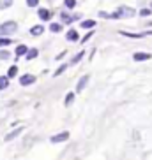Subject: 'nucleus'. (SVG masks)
<instances>
[{
    "instance_id": "obj_6",
    "label": "nucleus",
    "mask_w": 152,
    "mask_h": 160,
    "mask_svg": "<svg viewBox=\"0 0 152 160\" xmlns=\"http://www.w3.org/2000/svg\"><path fill=\"white\" fill-rule=\"evenodd\" d=\"M60 19H62V23L73 25L76 19H80V16H78V14H67V12H60Z\"/></svg>"
},
{
    "instance_id": "obj_10",
    "label": "nucleus",
    "mask_w": 152,
    "mask_h": 160,
    "mask_svg": "<svg viewBox=\"0 0 152 160\" xmlns=\"http://www.w3.org/2000/svg\"><path fill=\"white\" fill-rule=\"evenodd\" d=\"M66 39L69 41V42H78V41H80V33L76 32L74 28H69L66 32Z\"/></svg>"
},
{
    "instance_id": "obj_12",
    "label": "nucleus",
    "mask_w": 152,
    "mask_h": 160,
    "mask_svg": "<svg viewBox=\"0 0 152 160\" xmlns=\"http://www.w3.org/2000/svg\"><path fill=\"white\" fill-rule=\"evenodd\" d=\"M44 27L43 25H34L32 28H30V35H34V37H39V35H43L44 33Z\"/></svg>"
},
{
    "instance_id": "obj_3",
    "label": "nucleus",
    "mask_w": 152,
    "mask_h": 160,
    "mask_svg": "<svg viewBox=\"0 0 152 160\" xmlns=\"http://www.w3.org/2000/svg\"><path fill=\"white\" fill-rule=\"evenodd\" d=\"M37 81V78L34 74H23V76H19V85L21 86H30V85H34Z\"/></svg>"
},
{
    "instance_id": "obj_21",
    "label": "nucleus",
    "mask_w": 152,
    "mask_h": 160,
    "mask_svg": "<svg viewBox=\"0 0 152 160\" xmlns=\"http://www.w3.org/2000/svg\"><path fill=\"white\" fill-rule=\"evenodd\" d=\"M50 32H53V33H60L62 32V25L60 23H50Z\"/></svg>"
},
{
    "instance_id": "obj_20",
    "label": "nucleus",
    "mask_w": 152,
    "mask_h": 160,
    "mask_svg": "<svg viewBox=\"0 0 152 160\" xmlns=\"http://www.w3.org/2000/svg\"><path fill=\"white\" fill-rule=\"evenodd\" d=\"M9 83H11V79L7 76H0V90H5L9 86Z\"/></svg>"
},
{
    "instance_id": "obj_2",
    "label": "nucleus",
    "mask_w": 152,
    "mask_h": 160,
    "mask_svg": "<svg viewBox=\"0 0 152 160\" xmlns=\"http://www.w3.org/2000/svg\"><path fill=\"white\" fill-rule=\"evenodd\" d=\"M117 12L120 14V18H134L138 14L136 11L133 7H129V5H120L119 9H117Z\"/></svg>"
},
{
    "instance_id": "obj_16",
    "label": "nucleus",
    "mask_w": 152,
    "mask_h": 160,
    "mask_svg": "<svg viewBox=\"0 0 152 160\" xmlns=\"http://www.w3.org/2000/svg\"><path fill=\"white\" fill-rule=\"evenodd\" d=\"M27 49H29V48L25 46V44H18V46H16V49H14V53H16V58H19V57H25V53H27Z\"/></svg>"
},
{
    "instance_id": "obj_7",
    "label": "nucleus",
    "mask_w": 152,
    "mask_h": 160,
    "mask_svg": "<svg viewBox=\"0 0 152 160\" xmlns=\"http://www.w3.org/2000/svg\"><path fill=\"white\" fill-rule=\"evenodd\" d=\"M37 16H39V19H41V21H50L53 14H52V11H50V9H46V7H39Z\"/></svg>"
},
{
    "instance_id": "obj_8",
    "label": "nucleus",
    "mask_w": 152,
    "mask_h": 160,
    "mask_svg": "<svg viewBox=\"0 0 152 160\" xmlns=\"http://www.w3.org/2000/svg\"><path fill=\"white\" fill-rule=\"evenodd\" d=\"M152 58V55L150 53H147V51H136L133 55V60L134 62H147V60H150Z\"/></svg>"
},
{
    "instance_id": "obj_5",
    "label": "nucleus",
    "mask_w": 152,
    "mask_h": 160,
    "mask_svg": "<svg viewBox=\"0 0 152 160\" xmlns=\"http://www.w3.org/2000/svg\"><path fill=\"white\" fill-rule=\"evenodd\" d=\"M64 141H69V132H60V134H55V136L50 137V142H64Z\"/></svg>"
},
{
    "instance_id": "obj_22",
    "label": "nucleus",
    "mask_w": 152,
    "mask_h": 160,
    "mask_svg": "<svg viewBox=\"0 0 152 160\" xmlns=\"http://www.w3.org/2000/svg\"><path fill=\"white\" fill-rule=\"evenodd\" d=\"M67 67H69V63H62L60 67H58L57 71L53 72V78H57V76H60V74H64V72L67 71Z\"/></svg>"
},
{
    "instance_id": "obj_9",
    "label": "nucleus",
    "mask_w": 152,
    "mask_h": 160,
    "mask_svg": "<svg viewBox=\"0 0 152 160\" xmlns=\"http://www.w3.org/2000/svg\"><path fill=\"white\" fill-rule=\"evenodd\" d=\"M89 79H90V76H89V74L81 76L80 79H78V83H76V93H80V92H83V88L87 86V83H89Z\"/></svg>"
},
{
    "instance_id": "obj_15",
    "label": "nucleus",
    "mask_w": 152,
    "mask_h": 160,
    "mask_svg": "<svg viewBox=\"0 0 152 160\" xmlns=\"http://www.w3.org/2000/svg\"><path fill=\"white\" fill-rule=\"evenodd\" d=\"M85 55H87L85 51H78L74 57H73V60L69 62V65H76V63H80V62L83 60V57H85Z\"/></svg>"
},
{
    "instance_id": "obj_25",
    "label": "nucleus",
    "mask_w": 152,
    "mask_h": 160,
    "mask_svg": "<svg viewBox=\"0 0 152 160\" xmlns=\"http://www.w3.org/2000/svg\"><path fill=\"white\" fill-rule=\"evenodd\" d=\"M14 0H0V9H9Z\"/></svg>"
},
{
    "instance_id": "obj_26",
    "label": "nucleus",
    "mask_w": 152,
    "mask_h": 160,
    "mask_svg": "<svg viewBox=\"0 0 152 160\" xmlns=\"http://www.w3.org/2000/svg\"><path fill=\"white\" fill-rule=\"evenodd\" d=\"M9 58H11V53L7 49H2L0 48V60H9Z\"/></svg>"
},
{
    "instance_id": "obj_1",
    "label": "nucleus",
    "mask_w": 152,
    "mask_h": 160,
    "mask_svg": "<svg viewBox=\"0 0 152 160\" xmlns=\"http://www.w3.org/2000/svg\"><path fill=\"white\" fill-rule=\"evenodd\" d=\"M16 30H18V23L16 21H5V23L0 25V35H13V33H16Z\"/></svg>"
},
{
    "instance_id": "obj_4",
    "label": "nucleus",
    "mask_w": 152,
    "mask_h": 160,
    "mask_svg": "<svg viewBox=\"0 0 152 160\" xmlns=\"http://www.w3.org/2000/svg\"><path fill=\"white\" fill-rule=\"evenodd\" d=\"M25 130V127H18V128H14V130H11L9 134H5V137H4V141L5 142H9V141H14L16 137H19V134Z\"/></svg>"
},
{
    "instance_id": "obj_18",
    "label": "nucleus",
    "mask_w": 152,
    "mask_h": 160,
    "mask_svg": "<svg viewBox=\"0 0 152 160\" xmlns=\"http://www.w3.org/2000/svg\"><path fill=\"white\" fill-rule=\"evenodd\" d=\"M73 102H74V92H69V93L66 95V99H64V106H66V108H69Z\"/></svg>"
},
{
    "instance_id": "obj_23",
    "label": "nucleus",
    "mask_w": 152,
    "mask_h": 160,
    "mask_svg": "<svg viewBox=\"0 0 152 160\" xmlns=\"http://www.w3.org/2000/svg\"><path fill=\"white\" fill-rule=\"evenodd\" d=\"M16 76H18V67L11 65L9 71H7V78H9V79H13V78H16Z\"/></svg>"
},
{
    "instance_id": "obj_30",
    "label": "nucleus",
    "mask_w": 152,
    "mask_h": 160,
    "mask_svg": "<svg viewBox=\"0 0 152 160\" xmlns=\"http://www.w3.org/2000/svg\"><path fill=\"white\" fill-rule=\"evenodd\" d=\"M64 57H66V51H62L60 55H58V57H55V58H57V60H62V58H64Z\"/></svg>"
},
{
    "instance_id": "obj_19",
    "label": "nucleus",
    "mask_w": 152,
    "mask_h": 160,
    "mask_svg": "<svg viewBox=\"0 0 152 160\" xmlns=\"http://www.w3.org/2000/svg\"><path fill=\"white\" fill-rule=\"evenodd\" d=\"M9 44H13L9 35H0V48H5V46H9Z\"/></svg>"
},
{
    "instance_id": "obj_11",
    "label": "nucleus",
    "mask_w": 152,
    "mask_h": 160,
    "mask_svg": "<svg viewBox=\"0 0 152 160\" xmlns=\"http://www.w3.org/2000/svg\"><path fill=\"white\" fill-rule=\"evenodd\" d=\"M97 16H99V18H103V19H122L119 12H105V11H99V12H97Z\"/></svg>"
},
{
    "instance_id": "obj_24",
    "label": "nucleus",
    "mask_w": 152,
    "mask_h": 160,
    "mask_svg": "<svg viewBox=\"0 0 152 160\" xmlns=\"http://www.w3.org/2000/svg\"><path fill=\"white\" fill-rule=\"evenodd\" d=\"M64 7L69 11H73L76 7V0H64Z\"/></svg>"
},
{
    "instance_id": "obj_28",
    "label": "nucleus",
    "mask_w": 152,
    "mask_h": 160,
    "mask_svg": "<svg viewBox=\"0 0 152 160\" xmlns=\"http://www.w3.org/2000/svg\"><path fill=\"white\" fill-rule=\"evenodd\" d=\"M94 33H95V32L90 28V32L87 33V35H83V39H81V42H89V41H90V39L94 37Z\"/></svg>"
},
{
    "instance_id": "obj_31",
    "label": "nucleus",
    "mask_w": 152,
    "mask_h": 160,
    "mask_svg": "<svg viewBox=\"0 0 152 160\" xmlns=\"http://www.w3.org/2000/svg\"><path fill=\"white\" fill-rule=\"evenodd\" d=\"M150 9H152V4H150Z\"/></svg>"
},
{
    "instance_id": "obj_14",
    "label": "nucleus",
    "mask_w": 152,
    "mask_h": 160,
    "mask_svg": "<svg viewBox=\"0 0 152 160\" xmlns=\"http://www.w3.org/2000/svg\"><path fill=\"white\" fill-rule=\"evenodd\" d=\"M37 55H39L37 48H29L27 53H25V58H27V60H34V58H37Z\"/></svg>"
},
{
    "instance_id": "obj_17",
    "label": "nucleus",
    "mask_w": 152,
    "mask_h": 160,
    "mask_svg": "<svg viewBox=\"0 0 152 160\" xmlns=\"http://www.w3.org/2000/svg\"><path fill=\"white\" fill-rule=\"evenodd\" d=\"M120 35H124V37H129V39H142L145 37V33H131V32H124V30H120Z\"/></svg>"
},
{
    "instance_id": "obj_29",
    "label": "nucleus",
    "mask_w": 152,
    "mask_h": 160,
    "mask_svg": "<svg viewBox=\"0 0 152 160\" xmlns=\"http://www.w3.org/2000/svg\"><path fill=\"white\" fill-rule=\"evenodd\" d=\"M29 7H39V0H25Z\"/></svg>"
},
{
    "instance_id": "obj_27",
    "label": "nucleus",
    "mask_w": 152,
    "mask_h": 160,
    "mask_svg": "<svg viewBox=\"0 0 152 160\" xmlns=\"http://www.w3.org/2000/svg\"><path fill=\"white\" fill-rule=\"evenodd\" d=\"M138 14L142 16V18H149V16L152 14V9H140V12Z\"/></svg>"
},
{
    "instance_id": "obj_13",
    "label": "nucleus",
    "mask_w": 152,
    "mask_h": 160,
    "mask_svg": "<svg viewBox=\"0 0 152 160\" xmlns=\"http://www.w3.org/2000/svg\"><path fill=\"white\" fill-rule=\"evenodd\" d=\"M80 27H81L83 30H90V28H94V27H95V19H81Z\"/></svg>"
}]
</instances>
